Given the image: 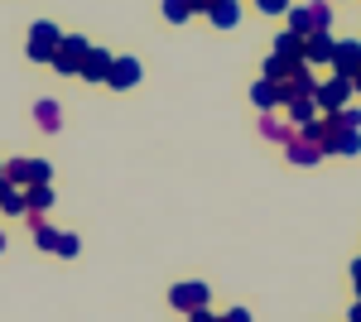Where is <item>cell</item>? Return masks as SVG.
<instances>
[{
	"label": "cell",
	"mask_w": 361,
	"mask_h": 322,
	"mask_svg": "<svg viewBox=\"0 0 361 322\" xmlns=\"http://www.w3.org/2000/svg\"><path fill=\"white\" fill-rule=\"evenodd\" d=\"M0 212H25V188H15L5 173H0Z\"/></svg>",
	"instance_id": "obj_17"
},
{
	"label": "cell",
	"mask_w": 361,
	"mask_h": 322,
	"mask_svg": "<svg viewBox=\"0 0 361 322\" xmlns=\"http://www.w3.org/2000/svg\"><path fill=\"white\" fill-rule=\"evenodd\" d=\"M0 173H5V163H0Z\"/></svg>",
	"instance_id": "obj_32"
},
{
	"label": "cell",
	"mask_w": 361,
	"mask_h": 322,
	"mask_svg": "<svg viewBox=\"0 0 361 322\" xmlns=\"http://www.w3.org/2000/svg\"><path fill=\"white\" fill-rule=\"evenodd\" d=\"M58 44H63V29L49 25V20H39V25L29 29V58H34V63H54Z\"/></svg>",
	"instance_id": "obj_6"
},
{
	"label": "cell",
	"mask_w": 361,
	"mask_h": 322,
	"mask_svg": "<svg viewBox=\"0 0 361 322\" xmlns=\"http://www.w3.org/2000/svg\"><path fill=\"white\" fill-rule=\"evenodd\" d=\"M347 97H352V78H342V73H333L328 82H318V92H313V101H318L323 116H337V111L347 106Z\"/></svg>",
	"instance_id": "obj_3"
},
{
	"label": "cell",
	"mask_w": 361,
	"mask_h": 322,
	"mask_svg": "<svg viewBox=\"0 0 361 322\" xmlns=\"http://www.w3.org/2000/svg\"><path fill=\"white\" fill-rule=\"evenodd\" d=\"M222 322H250L246 308H231V313H222Z\"/></svg>",
	"instance_id": "obj_26"
},
{
	"label": "cell",
	"mask_w": 361,
	"mask_h": 322,
	"mask_svg": "<svg viewBox=\"0 0 361 322\" xmlns=\"http://www.w3.org/2000/svg\"><path fill=\"white\" fill-rule=\"evenodd\" d=\"M299 68H304V63H294V58H279V54L265 58V78H270V82H284L289 73H299Z\"/></svg>",
	"instance_id": "obj_19"
},
{
	"label": "cell",
	"mask_w": 361,
	"mask_h": 322,
	"mask_svg": "<svg viewBox=\"0 0 361 322\" xmlns=\"http://www.w3.org/2000/svg\"><path fill=\"white\" fill-rule=\"evenodd\" d=\"M135 82H140V58H111V78H106V87L130 92Z\"/></svg>",
	"instance_id": "obj_10"
},
{
	"label": "cell",
	"mask_w": 361,
	"mask_h": 322,
	"mask_svg": "<svg viewBox=\"0 0 361 322\" xmlns=\"http://www.w3.org/2000/svg\"><path fill=\"white\" fill-rule=\"evenodd\" d=\"M188 15H193L188 0H164V20L169 25H188Z\"/></svg>",
	"instance_id": "obj_22"
},
{
	"label": "cell",
	"mask_w": 361,
	"mask_h": 322,
	"mask_svg": "<svg viewBox=\"0 0 361 322\" xmlns=\"http://www.w3.org/2000/svg\"><path fill=\"white\" fill-rule=\"evenodd\" d=\"M352 92H361V73H357V78H352Z\"/></svg>",
	"instance_id": "obj_30"
},
{
	"label": "cell",
	"mask_w": 361,
	"mask_h": 322,
	"mask_svg": "<svg viewBox=\"0 0 361 322\" xmlns=\"http://www.w3.org/2000/svg\"><path fill=\"white\" fill-rule=\"evenodd\" d=\"M333 73H342V78H357V73H361V44H357V39H337Z\"/></svg>",
	"instance_id": "obj_9"
},
{
	"label": "cell",
	"mask_w": 361,
	"mask_h": 322,
	"mask_svg": "<svg viewBox=\"0 0 361 322\" xmlns=\"http://www.w3.org/2000/svg\"><path fill=\"white\" fill-rule=\"evenodd\" d=\"M250 101H255L260 111H275V106H284V97H279V82L260 78L255 87H250Z\"/></svg>",
	"instance_id": "obj_14"
},
{
	"label": "cell",
	"mask_w": 361,
	"mask_h": 322,
	"mask_svg": "<svg viewBox=\"0 0 361 322\" xmlns=\"http://www.w3.org/2000/svg\"><path fill=\"white\" fill-rule=\"evenodd\" d=\"M188 5H193V10H202V15H207V10H212V5H217V0H188Z\"/></svg>",
	"instance_id": "obj_27"
},
{
	"label": "cell",
	"mask_w": 361,
	"mask_h": 322,
	"mask_svg": "<svg viewBox=\"0 0 361 322\" xmlns=\"http://www.w3.org/2000/svg\"><path fill=\"white\" fill-rule=\"evenodd\" d=\"M352 322H361V298H357V308H352Z\"/></svg>",
	"instance_id": "obj_29"
},
{
	"label": "cell",
	"mask_w": 361,
	"mask_h": 322,
	"mask_svg": "<svg viewBox=\"0 0 361 322\" xmlns=\"http://www.w3.org/2000/svg\"><path fill=\"white\" fill-rule=\"evenodd\" d=\"M0 250H5V236H0Z\"/></svg>",
	"instance_id": "obj_31"
},
{
	"label": "cell",
	"mask_w": 361,
	"mask_h": 322,
	"mask_svg": "<svg viewBox=\"0 0 361 322\" xmlns=\"http://www.w3.org/2000/svg\"><path fill=\"white\" fill-rule=\"evenodd\" d=\"M207 20H212L217 29H236L241 25V5H236V0H217V5L207 10Z\"/></svg>",
	"instance_id": "obj_15"
},
{
	"label": "cell",
	"mask_w": 361,
	"mask_h": 322,
	"mask_svg": "<svg viewBox=\"0 0 361 322\" xmlns=\"http://www.w3.org/2000/svg\"><path fill=\"white\" fill-rule=\"evenodd\" d=\"M333 49H337L333 29H323V34H308V39H304V63H333Z\"/></svg>",
	"instance_id": "obj_11"
},
{
	"label": "cell",
	"mask_w": 361,
	"mask_h": 322,
	"mask_svg": "<svg viewBox=\"0 0 361 322\" xmlns=\"http://www.w3.org/2000/svg\"><path fill=\"white\" fill-rule=\"evenodd\" d=\"M34 120H39V125H44L49 135H54L58 125H63V111H58V101H39V106H34Z\"/></svg>",
	"instance_id": "obj_20"
},
{
	"label": "cell",
	"mask_w": 361,
	"mask_h": 322,
	"mask_svg": "<svg viewBox=\"0 0 361 322\" xmlns=\"http://www.w3.org/2000/svg\"><path fill=\"white\" fill-rule=\"evenodd\" d=\"M352 279H357V298H361V260L352 265Z\"/></svg>",
	"instance_id": "obj_28"
},
{
	"label": "cell",
	"mask_w": 361,
	"mask_h": 322,
	"mask_svg": "<svg viewBox=\"0 0 361 322\" xmlns=\"http://www.w3.org/2000/svg\"><path fill=\"white\" fill-rule=\"evenodd\" d=\"M54 255H68V260H73V255H78V236H73V231H63V236H58V250Z\"/></svg>",
	"instance_id": "obj_23"
},
{
	"label": "cell",
	"mask_w": 361,
	"mask_h": 322,
	"mask_svg": "<svg viewBox=\"0 0 361 322\" xmlns=\"http://www.w3.org/2000/svg\"><path fill=\"white\" fill-rule=\"evenodd\" d=\"M49 207H54V188H49V183L25 188V212H49Z\"/></svg>",
	"instance_id": "obj_16"
},
{
	"label": "cell",
	"mask_w": 361,
	"mask_h": 322,
	"mask_svg": "<svg viewBox=\"0 0 361 322\" xmlns=\"http://www.w3.org/2000/svg\"><path fill=\"white\" fill-rule=\"evenodd\" d=\"M337 120H342L347 130H361V111L357 106H342V111H337Z\"/></svg>",
	"instance_id": "obj_24"
},
{
	"label": "cell",
	"mask_w": 361,
	"mask_h": 322,
	"mask_svg": "<svg viewBox=\"0 0 361 322\" xmlns=\"http://www.w3.org/2000/svg\"><path fill=\"white\" fill-rule=\"evenodd\" d=\"M260 135H265V140H275V144H284V140L294 135V125H289V120H279V116H265V120H260Z\"/></svg>",
	"instance_id": "obj_21"
},
{
	"label": "cell",
	"mask_w": 361,
	"mask_h": 322,
	"mask_svg": "<svg viewBox=\"0 0 361 322\" xmlns=\"http://www.w3.org/2000/svg\"><path fill=\"white\" fill-rule=\"evenodd\" d=\"M78 78H87V82H106V78H111V54H106V49H92Z\"/></svg>",
	"instance_id": "obj_12"
},
{
	"label": "cell",
	"mask_w": 361,
	"mask_h": 322,
	"mask_svg": "<svg viewBox=\"0 0 361 322\" xmlns=\"http://www.w3.org/2000/svg\"><path fill=\"white\" fill-rule=\"evenodd\" d=\"M275 54H279V58H294V63H304V39H299L294 29H284V34L275 39Z\"/></svg>",
	"instance_id": "obj_18"
},
{
	"label": "cell",
	"mask_w": 361,
	"mask_h": 322,
	"mask_svg": "<svg viewBox=\"0 0 361 322\" xmlns=\"http://www.w3.org/2000/svg\"><path fill=\"white\" fill-rule=\"evenodd\" d=\"M284 116H289V125H294V130H304V125H313L323 111H318V101H313V97H304V101H289V106H284Z\"/></svg>",
	"instance_id": "obj_13"
},
{
	"label": "cell",
	"mask_w": 361,
	"mask_h": 322,
	"mask_svg": "<svg viewBox=\"0 0 361 322\" xmlns=\"http://www.w3.org/2000/svg\"><path fill=\"white\" fill-rule=\"evenodd\" d=\"M207 298H212L207 284H173V289H169V303H173L178 313H197V308H207Z\"/></svg>",
	"instance_id": "obj_7"
},
{
	"label": "cell",
	"mask_w": 361,
	"mask_h": 322,
	"mask_svg": "<svg viewBox=\"0 0 361 322\" xmlns=\"http://www.w3.org/2000/svg\"><path fill=\"white\" fill-rule=\"evenodd\" d=\"M318 92V82H313V73H308V63L299 68V73H289V78L279 82V97H284V106L289 101H304V97H313Z\"/></svg>",
	"instance_id": "obj_8"
},
{
	"label": "cell",
	"mask_w": 361,
	"mask_h": 322,
	"mask_svg": "<svg viewBox=\"0 0 361 322\" xmlns=\"http://www.w3.org/2000/svg\"><path fill=\"white\" fill-rule=\"evenodd\" d=\"M87 54H92V44H87L82 34H63V44H58V54H54V68L63 78H68V73H82Z\"/></svg>",
	"instance_id": "obj_5"
},
{
	"label": "cell",
	"mask_w": 361,
	"mask_h": 322,
	"mask_svg": "<svg viewBox=\"0 0 361 322\" xmlns=\"http://www.w3.org/2000/svg\"><path fill=\"white\" fill-rule=\"evenodd\" d=\"M260 15H289V0H255Z\"/></svg>",
	"instance_id": "obj_25"
},
{
	"label": "cell",
	"mask_w": 361,
	"mask_h": 322,
	"mask_svg": "<svg viewBox=\"0 0 361 322\" xmlns=\"http://www.w3.org/2000/svg\"><path fill=\"white\" fill-rule=\"evenodd\" d=\"M289 29H294L299 39L333 29V5H328V0H313V5H289Z\"/></svg>",
	"instance_id": "obj_2"
},
{
	"label": "cell",
	"mask_w": 361,
	"mask_h": 322,
	"mask_svg": "<svg viewBox=\"0 0 361 322\" xmlns=\"http://www.w3.org/2000/svg\"><path fill=\"white\" fill-rule=\"evenodd\" d=\"M5 178L15 188H34V183H49L54 168H49V159H10L5 163Z\"/></svg>",
	"instance_id": "obj_4"
},
{
	"label": "cell",
	"mask_w": 361,
	"mask_h": 322,
	"mask_svg": "<svg viewBox=\"0 0 361 322\" xmlns=\"http://www.w3.org/2000/svg\"><path fill=\"white\" fill-rule=\"evenodd\" d=\"M318 120H323V116H318ZM318 120H313V125H304V130H294L289 135V140H284V154H289V163H318L323 159V154H328V149H323V130H318Z\"/></svg>",
	"instance_id": "obj_1"
}]
</instances>
